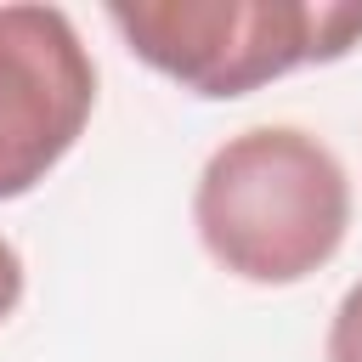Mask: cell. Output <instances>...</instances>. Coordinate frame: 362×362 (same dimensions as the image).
Returning a JSON list of instances; mask_svg holds the SVG:
<instances>
[{"label": "cell", "instance_id": "cell-1", "mask_svg": "<svg viewBox=\"0 0 362 362\" xmlns=\"http://www.w3.org/2000/svg\"><path fill=\"white\" fill-rule=\"evenodd\" d=\"M204 255L255 288H288L322 272L351 232V175L328 141L300 124L226 136L192 187Z\"/></svg>", "mask_w": 362, "mask_h": 362}, {"label": "cell", "instance_id": "cell-2", "mask_svg": "<svg viewBox=\"0 0 362 362\" xmlns=\"http://www.w3.org/2000/svg\"><path fill=\"white\" fill-rule=\"evenodd\" d=\"M107 23L136 62L204 102L249 96L362 45V6L339 0H124L107 6Z\"/></svg>", "mask_w": 362, "mask_h": 362}, {"label": "cell", "instance_id": "cell-3", "mask_svg": "<svg viewBox=\"0 0 362 362\" xmlns=\"http://www.w3.org/2000/svg\"><path fill=\"white\" fill-rule=\"evenodd\" d=\"M96 113V62L62 6H0V204L34 192Z\"/></svg>", "mask_w": 362, "mask_h": 362}, {"label": "cell", "instance_id": "cell-4", "mask_svg": "<svg viewBox=\"0 0 362 362\" xmlns=\"http://www.w3.org/2000/svg\"><path fill=\"white\" fill-rule=\"evenodd\" d=\"M322 356H328V362H362V277H356V283L345 288V300L334 305Z\"/></svg>", "mask_w": 362, "mask_h": 362}, {"label": "cell", "instance_id": "cell-5", "mask_svg": "<svg viewBox=\"0 0 362 362\" xmlns=\"http://www.w3.org/2000/svg\"><path fill=\"white\" fill-rule=\"evenodd\" d=\"M17 300H23V255L0 238V322L17 311Z\"/></svg>", "mask_w": 362, "mask_h": 362}]
</instances>
